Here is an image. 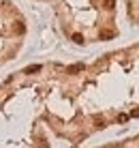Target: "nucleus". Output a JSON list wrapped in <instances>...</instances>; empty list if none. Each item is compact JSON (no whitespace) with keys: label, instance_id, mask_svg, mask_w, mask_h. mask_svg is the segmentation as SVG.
<instances>
[{"label":"nucleus","instance_id":"7ed1b4c3","mask_svg":"<svg viewBox=\"0 0 139 148\" xmlns=\"http://www.w3.org/2000/svg\"><path fill=\"white\" fill-rule=\"evenodd\" d=\"M73 41H75V43H84V37H81L79 32H75L73 34Z\"/></svg>","mask_w":139,"mask_h":148},{"label":"nucleus","instance_id":"20e7f679","mask_svg":"<svg viewBox=\"0 0 139 148\" xmlns=\"http://www.w3.org/2000/svg\"><path fill=\"white\" fill-rule=\"evenodd\" d=\"M114 4H116V0H105V7L107 9H114Z\"/></svg>","mask_w":139,"mask_h":148},{"label":"nucleus","instance_id":"f257e3e1","mask_svg":"<svg viewBox=\"0 0 139 148\" xmlns=\"http://www.w3.org/2000/svg\"><path fill=\"white\" fill-rule=\"evenodd\" d=\"M39 71H41V64H30V67H26L24 73H26V75H30V73H39Z\"/></svg>","mask_w":139,"mask_h":148},{"label":"nucleus","instance_id":"f03ea898","mask_svg":"<svg viewBox=\"0 0 139 148\" xmlns=\"http://www.w3.org/2000/svg\"><path fill=\"white\" fill-rule=\"evenodd\" d=\"M84 69V64H71L69 67V73H77V71H81Z\"/></svg>","mask_w":139,"mask_h":148},{"label":"nucleus","instance_id":"423d86ee","mask_svg":"<svg viewBox=\"0 0 139 148\" xmlns=\"http://www.w3.org/2000/svg\"><path fill=\"white\" fill-rule=\"evenodd\" d=\"M118 120H120V122H124V120H128V116H126V114H120V116H118Z\"/></svg>","mask_w":139,"mask_h":148},{"label":"nucleus","instance_id":"0eeeda50","mask_svg":"<svg viewBox=\"0 0 139 148\" xmlns=\"http://www.w3.org/2000/svg\"><path fill=\"white\" fill-rule=\"evenodd\" d=\"M131 116H133V118H139V110H133V112H131Z\"/></svg>","mask_w":139,"mask_h":148},{"label":"nucleus","instance_id":"39448f33","mask_svg":"<svg viewBox=\"0 0 139 148\" xmlns=\"http://www.w3.org/2000/svg\"><path fill=\"white\" fill-rule=\"evenodd\" d=\"M15 32H17V34L24 32V26H22V24H17V26H15Z\"/></svg>","mask_w":139,"mask_h":148}]
</instances>
